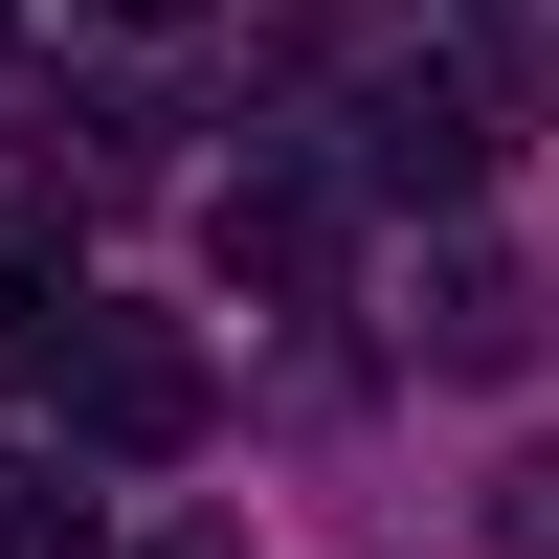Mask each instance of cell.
I'll return each instance as SVG.
<instances>
[{
	"instance_id": "obj_7",
	"label": "cell",
	"mask_w": 559,
	"mask_h": 559,
	"mask_svg": "<svg viewBox=\"0 0 559 559\" xmlns=\"http://www.w3.org/2000/svg\"><path fill=\"white\" fill-rule=\"evenodd\" d=\"M0 45H23V0H0Z\"/></svg>"
},
{
	"instance_id": "obj_3",
	"label": "cell",
	"mask_w": 559,
	"mask_h": 559,
	"mask_svg": "<svg viewBox=\"0 0 559 559\" xmlns=\"http://www.w3.org/2000/svg\"><path fill=\"white\" fill-rule=\"evenodd\" d=\"M426 358L515 381V358H537V292H515V269H448V292H426Z\"/></svg>"
},
{
	"instance_id": "obj_6",
	"label": "cell",
	"mask_w": 559,
	"mask_h": 559,
	"mask_svg": "<svg viewBox=\"0 0 559 559\" xmlns=\"http://www.w3.org/2000/svg\"><path fill=\"white\" fill-rule=\"evenodd\" d=\"M90 23H202V0H90Z\"/></svg>"
},
{
	"instance_id": "obj_1",
	"label": "cell",
	"mask_w": 559,
	"mask_h": 559,
	"mask_svg": "<svg viewBox=\"0 0 559 559\" xmlns=\"http://www.w3.org/2000/svg\"><path fill=\"white\" fill-rule=\"evenodd\" d=\"M45 403H68L90 448H112V471H157V448H202V336H179V313H112V292H68V336H45Z\"/></svg>"
},
{
	"instance_id": "obj_2",
	"label": "cell",
	"mask_w": 559,
	"mask_h": 559,
	"mask_svg": "<svg viewBox=\"0 0 559 559\" xmlns=\"http://www.w3.org/2000/svg\"><path fill=\"white\" fill-rule=\"evenodd\" d=\"M224 269H247V292H313V269H336V179H224Z\"/></svg>"
},
{
	"instance_id": "obj_4",
	"label": "cell",
	"mask_w": 559,
	"mask_h": 559,
	"mask_svg": "<svg viewBox=\"0 0 559 559\" xmlns=\"http://www.w3.org/2000/svg\"><path fill=\"white\" fill-rule=\"evenodd\" d=\"M0 559H90V492L68 471H0Z\"/></svg>"
},
{
	"instance_id": "obj_5",
	"label": "cell",
	"mask_w": 559,
	"mask_h": 559,
	"mask_svg": "<svg viewBox=\"0 0 559 559\" xmlns=\"http://www.w3.org/2000/svg\"><path fill=\"white\" fill-rule=\"evenodd\" d=\"M134 559H247V537H202V515H179V537H134Z\"/></svg>"
}]
</instances>
